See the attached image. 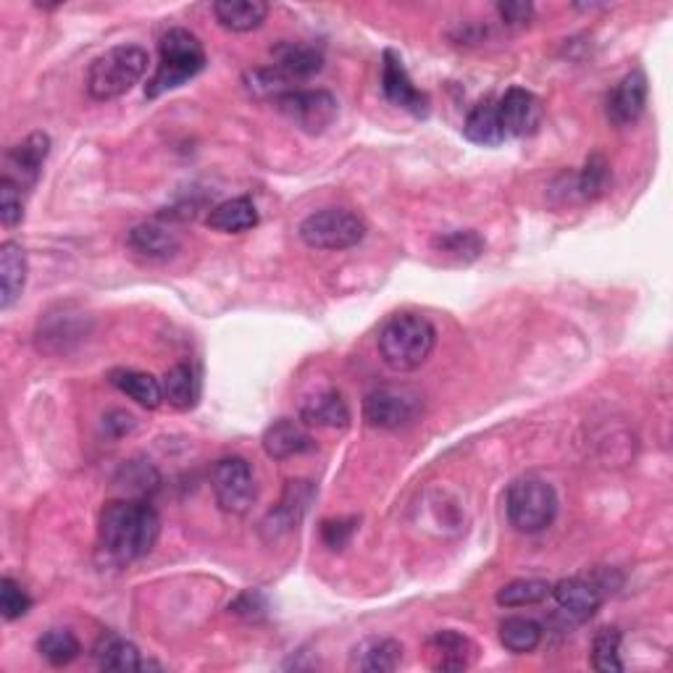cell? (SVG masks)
Here are the masks:
<instances>
[{
    "mask_svg": "<svg viewBox=\"0 0 673 673\" xmlns=\"http://www.w3.org/2000/svg\"><path fill=\"white\" fill-rule=\"evenodd\" d=\"M158 537H161V519L146 500L127 498L103 505L98 521L100 551L119 566L146 558Z\"/></svg>",
    "mask_w": 673,
    "mask_h": 673,
    "instance_id": "obj_1",
    "label": "cell"
},
{
    "mask_svg": "<svg viewBox=\"0 0 673 673\" xmlns=\"http://www.w3.org/2000/svg\"><path fill=\"white\" fill-rule=\"evenodd\" d=\"M437 345V329L421 313H397L380 332V355L397 374L421 368Z\"/></svg>",
    "mask_w": 673,
    "mask_h": 673,
    "instance_id": "obj_2",
    "label": "cell"
},
{
    "mask_svg": "<svg viewBox=\"0 0 673 673\" xmlns=\"http://www.w3.org/2000/svg\"><path fill=\"white\" fill-rule=\"evenodd\" d=\"M205 68V47L197 34L182 26L163 32L158 40V68L148 82V98H161L163 93L177 90L184 82L197 77Z\"/></svg>",
    "mask_w": 673,
    "mask_h": 673,
    "instance_id": "obj_3",
    "label": "cell"
},
{
    "mask_svg": "<svg viewBox=\"0 0 673 673\" xmlns=\"http://www.w3.org/2000/svg\"><path fill=\"white\" fill-rule=\"evenodd\" d=\"M148 72V53L140 45H116L100 53L87 68V93L93 100H114L129 93Z\"/></svg>",
    "mask_w": 673,
    "mask_h": 673,
    "instance_id": "obj_4",
    "label": "cell"
},
{
    "mask_svg": "<svg viewBox=\"0 0 673 673\" xmlns=\"http://www.w3.org/2000/svg\"><path fill=\"white\" fill-rule=\"evenodd\" d=\"M508 521L524 534L545 532L558 516V494L553 484L540 477H521L508 487L505 494Z\"/></svg>",
    "mask_w": 673,
    "mask_h": 673,
    "instance_id": "obj_5",
    "label": "cell"
},
{
    "mask_svg": "<svg viewBox=\"0 0 673 673\" xmlns=\"http://www.w3.org/2000/svg\"><path fill=\"white\" fill-rule=\"evenodd\" d=\"M368 226L363 216L350 209H324L306 216L298 226V235L313 250H348L366 237Z\"/></svg>",
    "mask_w": 673,
    "mask_h": 673,
    "instance_id": "obj_6",
    "label": "cell"
},
{
    "mask_svg": "<svg viewBox=\"0 0 673 673\" xmlns=\"http://www.w3.org/2000/svg\"><path fill=\"white\" fill-rule=\"evenodd\" d=\"M424 414V395L408 384H382L363 400V418L374 429H405Z\"/></svg>",
    "mask_w": 673,
    "mask_h": 673,
    "instance_id": "obj_7",
    "label": "cell"
},
{
    "mask_svg": "<svg viewBox=\"0 0 673 673\" xmlns=\"http://www.w3.org/2000/svg\"><path fill=\"white\" fill-rule=\"evenodd\" d=\"M211 487H214L216 503L232 516H245L256 503V479L245 458H222L211 471Z\"/></svg>",
    "mask_w": 673,
    "mask_h": 673,
    "instance_id": "obj_8",
    "label": "cell"
},
{
    "mask_svg": "<svg viewBox=\"0 0 673 673\" xmlns=\"http://www.w3.org/2000/svg\"><path fill=\"white\" fill-rule=\"evenodd\" d=\"M274 106H277L295 127H300L308 135H321L327 127H332L336 111H340L332 93L300 90V87L281 95V98L274 100Z\"/></svg>",
    "mask_w": 673,
    "mask_h": 673,
    "instance_id": "obj_9",
    "label": "cell"
},
{
    "mask_svg": "<svg viewBox=\"0 0 673 673\" xmlns=\"http://www.w3.org/2000/svg\"><path fill=\"white\" fill-rule=\"evenodd\" d=\"M382 90L393 106L403 108L416 119H427L429 116V95L421 93L410 79L408 68H405L403 58L395 51H384L382 58Z\"/></svg>",
    "mask_w": 673,
    "mask_h": 673,
    "instance_id": "obj_10",
    "label": "cell"
},
{
    "mask_svg": "<svg viewBox=\"0 0 673 673\" xmlns=\"http://www.w3.org/2000/svg\"><path fill=\"white\" fill-rule=\"evenodd\" d=\"M313 494L316 490L311 482H303V479H292V482H287V490L281 494L279 505H274L269 516H266L264 524H260L264 526V532L269 534L271 540L295 532V528L300 526V521H303Z\"/></svg>",
    "mask_w": 673,
    "mask_h": 673,
    "instance_id": "obj_11",
    "label": "cell"
},
{
    "mask_svg": "<svg viewBox=\"0 0 673 673\" xmlns=\"http://www.w3.org/2000/svg\"><path fill=\"white\" fill-rule=\"evenodd\" d=\"M648 74H644L642 68L629 72L608 95L606 114L610 124H616V127H631V124L642 116L644 106H648Z\"/></svg>",
    "mask_w": 673,
    "mask_h": 673,
    "instance_id": "obj_12",
    "label": "cell"
},
{
    "mask_svg": "<svg viewBox=\"0 0 673 673\" xmlns=\"http://www.w3.org/2000/svg\"><path fill=\"white\" fill-rule=\"evenodd\" d=\"M427 663L431 671H466L471 669L473 663H477L479 650L477 644H473L469 637L458 634V631L445 629L437 631V634H431L427 640Z\"/></svg>",
    "mask_w": 673,
    "mask_h": 673,
    "instance_id": "obj_13",
    "label": "cell"
},
{
    "mask_svg": "<svg viewBox=\"0 0 673 673\" xmlns=\"http://www.w3.org/2000/svg\"><path fill=\"white\" fill-rule=\"evenodd\" d=\"M500 121H503L505 137L534 135L542 124V103L534 93L524 87H511L498 103Z\"/></svg>",
    "mask_w": 673,
    "mask_h": 673,
    "instance_id": "obj_14",
    "label": "cell"
},
{
    "mask_svg": "<svg viewBox=\"0 0 673 673\" xmlns=\"http://www.w3.org/2000/svg\"><path fill=\"white\" fill-rule=\"evenodd\" d=\"M47 153H51V137L45 132H32L24 142L9 150L6 163H9V180L17 182L19 188H32L40 180V171Z\"/></svg>",
    "mask_w": 673,
    "mask_h": 673,
    "instance_id": "obj_15",
    "label": "cell"
},
{
    "mask_svg": "<svg viewBox=\"0 0 673 673\" xmlns=\"http://www.w3.org/2000/svg\"><path fill=\"white\" fill-rule=\"evenodd\" d=\"M403 663V644L393 637H368L350 652V671L389 673Z\"/></svg>",
    "mask_w": 673,
    "mask_h": 673,
    "instance_id": "obj_16",
    "label": "cell"
},
{
    "mask_svg": "<svg viewBox=\"0 0 673 673\" xmlns=\"http://www.w3.org/2000/svg\"><path fill=\"white\" fill-rule=\"evenodd\" d=\"M551 597H555L558 608L563 613L571 616L574 621H587V618H592L602 606L600 587L587 579H579V576L553 584Z\"/></svg>",
    "mask_w": 673,
    "mask_h": 673,
    "instance_id": "obj_17",
    "label": "cell"
},
{
    "mask_svg": "<svg viewBox=\"0 0 673 673\" xmlns=\"http://www.w3.org/2000/svg\"><path fill=\"white\" fill-rule=\"evenodd\" d=\"M274 68L285 77L287 82H303L311 79L313 74H319L324 68V53L313 45L303 43H279L274 45Z\"/></svg>",
    "mask_w": 673,
    "mask_h": 673,
    "instance_id": "obj_18",
    "label": "cell"
},
{
    "mask_svg": "<svg viewBox=\"0 0 673 673\" xmlns=\"http://www.w3.org/2000/svg\"><path fill=\"white\" fill-rule=\"evenodd\" d=\"M264 450L274 460H287L295 456H303L316 448L313 437L303 429V424L292 421V418H279L269 429L264 431Z\"/></svg>",
    "mask_w": 673,
    "mask_h": 673,
    "instance_id": "obj_19",
    "label": "cell"
},
{
    "mask_svg": "<svg viewBox=\"0 0 673 673\" xmlns=\"http://www.w3.org/2000/svg\"><path fill=\"white\" fill-rule=\"evenodd\" d=\"M26 253L19 243L0 245V308H11L22 298L26 285Z\"/></svg>",
    "mask_w": 673,
    "mask_h": 673,
    "instance_id": "obj_20",
    "label": "cell"
},
{
    "mask_svg": "<svg viewBox=\"0 0 673 673\" xmlns=\"http://www.w3.org/2000/svg\"><path fill=\"white\" fill-rule=\"evenodd\" d=\"M300 418L308 427H327V429H345L350 424V408L336 389H324L308 397L300 408Z\"/></svg>",
    "mask_w": 673,
    "mask_h": 673,
    "instance_id": "obj_21",
    "label": "cell"
},
{
    "mask_svg": "<svg viewBox=\"0 0 673 673\" xmlns=\"http://www.w3.org/2000/svg\"><path fill=\"white\" fill-rule=\"evenodd\" d=\"M463 135H466V140L477 142V146L498 148L500 142L505 140V129H503V121H500L498 100H492V98L479 100L477 106L471 108V114L466 116Z\"/></svg>",
    "mask_w": 673,
    "mask_h": 673,
    "instance_id": "obj_22",
    "label": "cell"
},
{
    "mask_svg": "<svg viewBox=\"0 0 673 673\" xmlns=\"http://www.w3.org/2000/svg\"><path fill=\"white\" fill-rule=\"evenodd\" d=\"M216 22L229 32H253L269 17V3L264 0H218L214 3Z\"/></svg>",
    "mask_w": 673,
    "mask_h": 673,
    "instance_id": "obj_23",
    "label": "cell"
},
{
    "mask_svg": "<svg viewBox=\"0 0 673 673\" xmlns=\"http://www.w3.org/2000/svg\"><path fill=\"white\" fill-rule=\"evenodd\" d=\"M93 658L103 671H142L140 650L129 640H124V637L114 634V631H106V634L98 637V642L93 648Z\"/></svg>",
    "mask_w": 673,
    "mask_h": 673,
    "instance_id": "obj_24",
    "label": "cell"
},
{
    "mask_svg": "<svg viewBox=\"0 0 673 673\" xmlns=\"http://www.w3.org/2000/svg\"><path fill=\"white\" fill-rule=\"evenodd\" d=\"M108 382L114 384L119 393H124L127 397H132L137 405H142V408H158V405L163 403V389L161 382L156 380V376L146 374V371H135V368H114L111 374H108Z\"/></svg>",
    "mask_w": 673,
    "mask_h": 673,
    "instance_id": "obj_25",
    "label": "cell"
},
{
    "mask_svg": "<svg viewBox=\"0 0 673 673\" xmlns=\"http://www.w3.org/2000/svg\"><path fill=\"white\" fill-rule=\"evenodd\" d=\"M205 224L211 229L224 232V235H243V232L258 224V211L250 197H232V201H224L216 209H211Z\"/></svg>",
    "mask_w": 673,
    "mask_h": 673,
    "instance_id": "obj_26",
    "label": "cell"
},
{
    "mask_svg": "<svg viewBox=\"0 0 673 673\" xmlns=\"http://www.w3.org/2000/svg\"><path fill=\"white\" fill-rule=\"evenodd\" d=\"M163 400L177 410H190L197 405L201 397V380H197V371L190 363H177L167 371L161 382Z\"/></svg>",
    "mask_w": 673,
    "mask_h": 673,
    "instance_id": "obj_27",
    "label": "cell"
},
{
    "mask_svg": "<svg viewBox=\"0 0 673 673\" xmlns=\"http://www.w3.org/2000/svg\"><path fill=\"white\" fill-rule=\"evenodd\" d=\"M129 247L146 258H171L180 250V237L161 224H137L129 232Z\"/></svg>",
    "mask_w": 673,
    "mask_h": 673,
    "instance_id": "obj_28",
    "label": "cell"
},
{
    "mask_svg": "<svg viewBox=\"0 0 673 673\" xmlns=\"http://www.w3.org/2000/svg\"><path fill=\"white\" fill-rule=\"evenodd\" d=\"M500 642L508 652H516V655H526L534 652L542 642V627L532 618H505L500 623Z\"/></svg>",
    "mask_w": 673,
    "mask_h": 673,
    "instance_id": "obj_29",
    "label": "cell"
},
{
    "mask_svg": "<svg viewBox=\"0 0 673 673\" xmlns=\"http://www.w3.org/2000/svg\"><path fill=\"white\" fill-rule=\"evenodd\" d=\"M551 595H553L551 581L516 579V581L505 584L494 600H498V606H503V608H526V606H540V602H545Z\"/></svg>",
    "mask_w": 673,
    "mask_h": 673,
    "instance_id": "obj_30",
    "label": "cell"
},
{
    "mask_svg": "<svg viewBox=\"0 0 673 673\" xmlns=\"http://www.w3.org/2000/svg\"><path fill=\"white\" fill-rule=\"evenodd\" d=\"M38 652L51 665H68L79 658L82 644L77 634L68 629H51L38 640Z\"/></svg>",
    "mask_w": 673,
    "mask_h": 673,
    "instance_id": "obj_31",
    "label": "cell"
},
{
    "mask_svg": "<svg viewBox=\"0 0 673 673\" xmlns=\"http://www.w3.org/2000/svg\"><path fill=\"white\" fill-rule=\"evenodd\" d=\"M435 250L460 260V264H469V260H477L484 253V239L473 229H458L439 235L435 239Z\"/></svg>",
    "mask_w": 673,
    "mask_h": 673,
    "instance_id": "obj_32",
    "label": "cell"
},
{
    "mask_svg": "<svg viewBox=\"0 0 673 673\" xmlns=\"http://www.w3.org/2000/svg\"><path fill=\"white\" fill-rule=\"evenodd\" d=\"M592 665L600 673H616L623 671L621 663V631L616 627L597 631L592 642Z\"/></svg>",
    "mask_w": 673,
    "mask_h": 673,
    "instance_id": "obj_33",
    "label": "cell"
},
{
    "mask_svg": "<svg viewBox=\"0 0 673 673\" xmlns=\"http://www.w3.org/2000/svg\"><path fill=\"white\" fill-rule=\"evenodd\" d=\"M608 184H610V163L602 153H592L587 158V163H584L576 190H579L584 201H595V197H600L602 192L608 190Z\"/></svg>",
    "mask_w": 673,
    "mask_h": 673,
    "instance_id": "obj_34",
    "label": "cell"
},
{
    "mask_svg": "<svg viewBox=\"0 0 673 673\" xmlns=\"http://www.w3.org/2000/svg\"><path fill=\"white\" fill-rule=\"evenodd\" d=\"M30 608L32 600L22 589V584L13 581L11 576H3L0 579V613H3L6 621H17V618L30 613Z\"/></svg>",
    "mask_w": 673,
    "mask_h": 673,
    "instance_id": "obj_35",
    "label": "cell"
},
{
    "mask_svg": "<svg viewBox=\"0 0 673 673\" xmlns=\"http://www.w3.org/2000/svg\"><path fill=\"white\" fill-rule=\"evenodd\" d=\"M24 218V201H22V188L17 182H11L9 177L0 180V222L3 226L13 229L17 224H22Z\"/></svg>",
    "mask_w": 673,
    "mask_h": 673,
    "instance_id": "obj_36",
    "label": "cell"
},
{
    "mask_svg": "<svg viewBox=\"0 0 673 673\" xmlns=\"http://www.w3.org/2000/svg\"><path fill=\"white\" fill-rule=\"evenodd\" d=\"M359 519H329L321 524V540L329 551H342L350 540H353Z\"/></svg>",
    "mask_w": 673,
    "mask_h": 673,
    "instance_id": "obj_37",
    "label": "cell"
},
{
    "mask_svg": "<svg viewBox=\"0 0 673 673\" xmlns=\"http://www.w3.org/2000/svg\"><path fill=\"white\" fill-rule=\"evenodd\" d=\"M500 19L511 26H524L534 19V6L526 3V0H505V3L498 6Z\"/></svg>",
    "mask_w": 673,
    "mask_h": 673,
    "instance_id": "obj_38",
    "label": "cell"
},
{
    "mask_svg": "<svg viewBox=\"0 0 673 673\" xmlns=\"http://www.w3.org/2000/svg\"><path fill=\"white\" fill-rule=\"evenodd\" d=\"M232 610H235V613H239V616L253 618V616L264 613L266 600H264V595H260V592H245V595L237 597L235 606H232Z\"/></svg>",
    "mask_w": 673,
    "mask_h": 673,
    "instance_id": "obj_39",
    "label": "cell"
},
{
    "mask_svg": "<svg viewBox=\"0 0 673 673\" xmlns=\"http://www.w3.org/2000/svg\"><path fill=\"white\" fill-rule=\"evenodd\" d=\"M103 421H106L103 427H106L108 431H114V437H124L135 429V416L124 414V410H111V414L103 418Z\"/></svg>",
    "mask_w": 673,
    "mask_h": 673,
    "instance_id": "obj_40",
    "label": "cell"
}]
</instances>
